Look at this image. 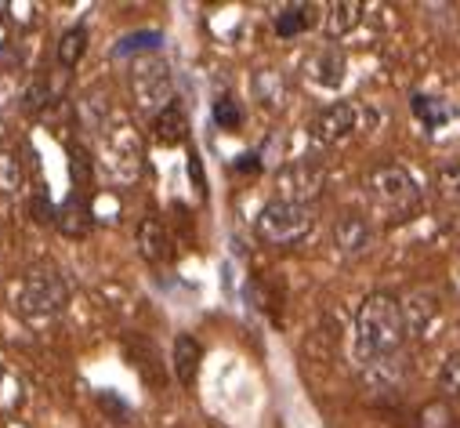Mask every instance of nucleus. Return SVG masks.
<instances>
[{
  "mask_svg": "<svg viewBox=\"0 0 460 428\" xmlns=\"http://www.w3.org/2000/svg\"><path fill=\"white\" fill-rule=\"evenodd\" d=\"M406 342V316H402V301L374 290L367 294V301L359 305L356 316V356L359 363H374V360H388L402 349Z\"/></svg>",
  "mask_w": 460,
  "mask_h": 428,
  "instance_id": "nucleus-1",
  "label": "nucleus"
},
{
  "mask_svg": "<svg viewBox=\"0 0 460 428\" xmlns=\"http://www.w3.org/2000/svg\"><path fill=\"white\" fill-rule=\"evenodd\" d=\"M367 196L377 207V214L392 222H406L420 210V185L417 178L399 164H381L367 174Z\"/></svg>",
  "mask_w": 460,
  "mask_h": 428,
  "instance_id": "nucleus-2",
  "label": "nucleus"
},
{
  "mask_svg": "<svg viewBox=\"0 0 460 428\" xmlns=\"http://www.w3.org/2000/svg\"><path fill=\"white\" fill-rule=\"evenodd\" d=\"M254 233L261 244L269 247H294L312 233V210L301 203H287V200H272L258 210L254 218Z\"/></svg>",
  "mask_w": 460,
  "mask_h": 428,
  "instance_id": "nucleus-3",
  "label": "nucleus"
},
{
  "mask_svg": "<svg viewBox=\"0 0 460 428\" xmlns=\"http://www.w3.org/2000/svg\"><path fill=\"white\" fill-rule=\"evenodd\" d=\"M131 91H135V102H138L142 113L160 117L167 105H174V76H171V66L160 55L138 58L135 69H131Z\"/></svg>",
  "mask_w": 460,
  "mask_h": 428,
  "instance_id": "nucleus-4",
  "label": "nucleus"
},
{
  "mask_svg": "<svg viewBox=\"0 0 460 428\" xmlns=\"http://www.w3.org/2000/svg\"><path fill=\"white\" fill-rule=\"evenodd\" d=\"M15 308L33 319V324H44V319H55L66 308V287L55 272H30L19 287Z\"/></svg>",
  "mask_w": 460,
  "mask_h": 428,
  "instance_id": "nucleus-5",
  "label": "nucleus"
},
{
  "mask_svg": "<svg viewBox=\"0 0 460 428\" xmlns=\"http://www.w3.org/2000/svg\"><path fill=\"white\" fill-rule=\"evenodd\" d=\"M323 185H326L323 164H319L315 156H297V160H290V164L279 167V174H276L279 196H276V200L308 207V200H315V196L323 192Z\"/></svg>",
  "mask_w": 460,
  "mask_h": 428,
  "instance_id": "nucleus-6",
  "label": "nucleus"
},
{
  "mask_svg": "<svg viewBox=\"0 0 460 428\" xmlns=\"http://www.w3.org/2000/svg\"><path fill=\"white\" fill-rule=\"evenodd\" d=\"M356 128H359V110H356V105L352 102H333V105H326V110H319L312 117V128L308 131H312L315 142L337 146L344 138H352Z\"/></svg>",
  "mask_w": 460,
  "mask_h": 428,
  "instance_id": "nucleus-7",
  "label": "nucleus"
},
{
  "mask_svg": "<svg viewBox=\"0 0 460 428\" xmlns=\"http://www.w3.org/2000/svg\"><path fill=\"white\" fill-rule=\"evenodd\" d=\"M402 316H406V331L417 338H435V331L442 327V301L435 290L420 287L402 301Z\"/></svg>",
  "mask_w": 460,
  "mask_h": 428,
  "instance_id": "nucleus-8",
  "label": "nucleus"
},
{
  "mask_svg": "<svg viewBox=\"0 0 460 428\" xmlns=\"http://www.w3.org/2000/svg\"><path fill=\"white\" fill-rule=\"evenodd\" d=\"M374 240H377V233H374L370 218H363V214H356V210L341 214L337 226H333V244H337V251H341L344 258H363V254H370V251H374Z\"/></svg>",
  "mask_w": 460,
  "mask_h": 428,
  "instance_id": "nucleus-9",
  "label": "nucleus"
},
{
  "mask_svg": "<svg viewBox=\"0 0 460 428\" xmlns=\"http://www.w3.org/2000/svg\"><path fill=\"white\" fill-rule=\"evenodd\" d=\"M363 19V4L359 0H337V4H326L323 8V30L330 40L337 37H349Z\"/></svg>",
  "mask_w": 460,
  "mask_h": 428,
  "instance_id": "nucleus-10",
  "label": "nucleus"
},
{
  "mask_svg": "<svg viewBox=\"0 0 460 428\" xmlns=\"http://www.w3.org/2000/svg\"><path fill=\"white\" fill-rule=\"evenodd\" d=\"M138 251H142L146 262H156V265L174 254L164 222H156V218H142V222H138Z\"/></svg>",
  "mask_w": 460,
  "mask_h": 428,
  "instance_id": "nucleus-11",
  "label": "nucleus"
},
{
  "mask_svg": "<svg viewBox=\"0 0 460 428\" xmlns=\"http://www.w3.org/2000/svg\"><path fill=\"white\" fill-rule=\"evenodd\" d=\"M308 76L319 84V87H341L344 80V55L337 48H323L312 55L308 62Z\"/></svg>",
  "mask_w": 460,
  "mask_h": 428,
  "instance_id": "nucleus-12",
  "label": "nucleus"
},
{
  "mask_svg": "<svg viewBox=\"0 0 460 428\" xmlns=\"http://www.w3.org/2000/svg\"><path fill=\"white\" fill-rule=\"evenodd\" d=\"M153 131H156V142H164V146H181L189 138V117L178 102L167 105L160 117H153Z\"/></svg>",
  "mask_w": 460,
  "mask_h": 428,
  "instance_id": "nucleus-13",
  "label": "nucleus"
},
{
  "mask_svg": "<svg viewBox=\"0 0 460 428\" xmlns=\"http://www.w3.org/2000/svg\"><path fill=\"white\" fill-rule=\"evenodd\" d=\"M66 236H87V229H91V207H87V200L80 196V192H73L62 207H58V222H55Z\"/></svg>",
  "mask_w": 460,
  "mask_h": 428,
  "instance_id": "nucleus-14",
  "label": "nucleus"
},
{
  "mask_svg": "<svg viewBox=\"0 0 460 428\" xmlns=\"http://www.w3.org/2000/svg\"><path fill=\"white\" fill-rule=\"evenodd\" d=\"M199 360H203V349L192 334H178L174 338V374L181 385H192L196 374H199Z\"/></svg>",
  "mask_w": 460,
  "mask_h": 428,
  "instance_id": "nucleus-15",
  "label": "nucleus"
},
{
  "mask_svg": "<svg viewBox=\"0 0 460 428\" xmlns=\"http://www.w3.org/2000/svg\"><path fill=\"white\" fill-rule=\"evenodd\" d=\"M315 26V4H287L279 15H276V33L279 37H297L305 30Z\"/></svg>",
  "mask_w": 460,
  "mask_h": 428,
  "instance_id": "nucleus-16",
  "label": "nucleus"
},
{
  "mask_svg": "<svg viewBox=\"0 0 460 428\" xmlns=\"http://www.w3.org/2000/svg\"><path fill=\"white\" fill-rule=\"evenodd\" d=\"M413 113H417V120H420L428 131H438V128L453 117L449 102H442V98H428V94H413Z\"/></svg>",
  "mask_w": 460,
  "mask_h": 428,
  "instance_id": "nucleus-17",
  "label": "nucleus"
},
{
  "mask_svg": "<svg viewBox=\"0 0 460 428\" xmlns=\"http://www.w3.org/2000/svg\"><path fill=\"white\" fill-rule=\"evenodd\" d=\"M84 51H87V30H84V26L66 30L62 40H58V62H62L66 69H73V66L84 58Z\"/></svg>",
  "mask_w": 460,
  "mask_h": 428,
  "instance_id": "nucleus-18",
  "label": "nucleus"
},
{
  "mask_svg": "<svg viewBox=\"0 0 460 428\" xmlns=\"http://www.w3.org/2000/svg\"><path fill=\"white\" fill-rule=\"evenodd\" d=\"M283 80H279V73L276 69H261L258 76H254V94H258V102L261 105H269V110H276V105H283Z\"/></svg>",
  "mask_w": 460,
  "mask_h": 428,
  "instance_id": "nucleus-19",
  "label": "nucleus"
},
{
  "mask_svg": "<svg viewBox=\"0 0 460 428\" xmlns=\"http://www.w3.org/2000/svg\"><path fill=\"white\" fill-rule=\"evenodd\" d=\"M22 182H26V174H22L19 156L0 149V196H15L22 189Z\"/></svg>",
  "mask_w": 460,
  "mask_h": 428,
  "instance_id": "nucleus-20",
  "label": "nucleus"
},
{
  "mask_svg": "<svg viewBox=\"0 0 460 428\" xmlns=\"http://www.w3.org/2000/svg\"><path fill=\"white\" fill-rule=\"evenodd\" d=\"M435 189H438V196H442V200L460 203V156L446 160V164L435 171Z\"/></svg>",
  "mask_w": 460,
  "mask_h": 428,
  "instance_id": "nucleus-21",
  "label": "nucleus"
},
{
  "mask_svg": "<svg viewBox=\"0 0 460 428\" xmlns=\"http://www.w3.org/2000/svg\"><path fill=\"white\" fill-rule=\"evenodd\" d=\"M417 424H420V428H453V424H456V414H453V406H449L446 399H431V403L420 406Z\"/></svg>",
  "mask_w": 460,
  "mask_h": 428,
  "instance_id": "nucleus-22",
  "label": "nucleus"
},
{
  "mask_svg": "<svg viewBox=\"0 0 460 428\" xmlns=\"http://www.w3.org/2000/svg\"><path fill=\"white\" fill-rule=\"evenodd\" d=\"M164 44V37L156 33V30H142V33H128V37H120L117 40V48H112V55H135V51H156Z\"/></svg>",
  "mask_w": 460,
  "mask_h": 428,
  "instance_id": "nucleus-23",
  "label": "nucleus"
},
{
  "mask_svg": "<svg viewBox=\"0 0 460 428\" xmlns=\"http://www.w3.org/2000/svg\"><path fill=\"white\" fill-rule=\"evenodd\" d=\"M438 385L449 399H460V352H453L446 363H442V374H438Z\"/></svg>",
  "mask_w": 460,
  "mask_h": 428,
  "instance_id": "nucleus-24",
  "label": "nucleus"
},
{
  "mask_svg": "<svg viewBox=\"0 0 460 428\" xmlns=\"http://www.w3.org/2000/svg\"><path fill=\"white\" fill-rule=\"evenodd\" d=\"M214 120H217L221 128H228V131H236V128L243 124V113H240V105H236L233 98H217V102H214Z\"/></svg>",
  "mask_w": 460,
  "mask_h": 428,
  "instance_id": "nucleus-25",
  "label": "nucleus"
},
{
  "mask_svg": "<svg viewBox=\"0 0 460 428\" xmlns=\"http://www.w3.org/2000/svg\"><path fill=\"white\" fill-rule=\"evenodd\" d=\"M44 102H48V84H44V80H33V84L26 87V94H22V110H26V113H37Z\"/></svg>",
  "mask_w": 460,
  "mask_h": 428,
  "instance_id": "nucleus-26",
  "label": "nucleus"
},
{
  "mask_svg": "<svg viewBox=\"0 0 460 428\" xmlns=\"http://www.w3.org/2000/svg\"><path fill=\"white\" fill-rule=\"evenodd\" d=\"M30 210H33V218H37L40 226H55V222H58V210H55V207H51L44 196H33Z\"/></svg>",
  "mask_w": 460,
  "mask_h": 428,
  "instance_id": "nucleus-27",
  "label": "nucleus"
},
{
  "mask_svg": "<svg viewBox=\"0 0 460 428\" xmlns=\"http://www.w3.org/2000/svg\"><path fill=\"white\" fill-rule=\"evenodd\" d=\"M236 167H240V171H258V156H254V153H247V156H240V160H236Z\"/></svg>",
  "mask_w": 460,
  "mask_h": 428,
  "instance_id": "nucleus-28",
  "label": "nucleus"
},
{
  "mask_svg": "<svg viewBox=\"0 0 460 428\" xmlns=\"http://www.w3.org/2000/svg\"><path fill=\"white\" fill-rule=\"evenodd\" d=\"M0 138H4V120H0Z\"/></svg>",
  "mask_w": 460,
  "mask_h": 428,
  "instance_id": "nucleus-29",
  "label": "nucleus"
}]
</instances>
